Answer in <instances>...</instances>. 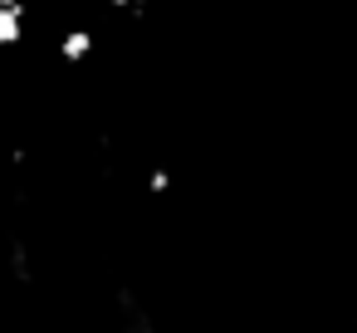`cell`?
<instances>
[{
    "instance_id": "6da1fadb",
    "label": "cell",
    "mask_w": 357,
    "mask_h": 333,
    "mask_svg": "<svg viewBox=\"0 0 357 333\" xmlns=\"http://www.w3.org/2000/svg\"><path fill=\"white\" fill-rule=\"evenodd\" d=\"M89 54H93V30L89 25H74V30L59 35V59L64 64H84Z\"/></svg>"
},
{
    "instance_id": "7a4b0ae2",
    "label": "cell",
    "mask_w": 357,
    "mask_h": 333,
    "mask_svg": "<svg viewBox=\"0 0 357 333\" xmlns=\"http://www.w3.org/2000/svg\"><path fill=\"white\" fill-rule=\"evenodd\" d=\"M20 35H25V6H15V10H0V50L20 45Z\"/></svg>"
},
{
    "instance_id": "3957f363",
    "label": "cell",
    "mask_w": 357,
    "mask_h": 333,
    "mask_svg": "<svg viewBox=\"0 0 357 333\" xmlns=\"http://www.w3.org/2000/svg\"><path fill=\"white\" fill-rule=\"evenodd\" d=\"M147 191H152V196H167V191H172V172H162V167H157V172L147 177Z\"/></svg>"
},
{
    "instance_id": "277c9868",
    "label": "cell",
    "mask_w": 357,
    "mask_h": 333,
    "mask_svg": "<svg viewBox=\"0 0 357 333\" xmlns=\"http://www.w3.org/2000/svg\"><path fill=\"white\" fill-rule=\"evenodd\" d=\"M108 6H123V10L132 6V10H142V0H108Z\"/></svg>"
},
{
    "instance_id": "5b68a950",
    "label": "cell",
    "mask_w": 357,
    "mask_h": 333,
    "mask_svg": "<svg viewBox=\"0 0 357 333\" xmlns=\"http://www.w3.org/2000/svg\"><path fill=\"white\" fill-rule=\"evenodd\" d=\"M15 6H25V0H0V10H15Z\"/></svg>"
}]
</instances>
